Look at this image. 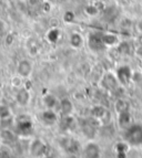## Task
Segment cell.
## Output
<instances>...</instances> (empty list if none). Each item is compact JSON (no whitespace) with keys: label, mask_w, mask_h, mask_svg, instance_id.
<instances>
[{"label":"cell","mask_w":142,"mask_h":158,"mask_svg":"<svg viewBox=\"0 0 142 158\" xmlns=\"http://www.w3.org/2000/svg\"><path fill=\"white\" fill-rule=\"evenodd\" d=\"M117 50L120 54L123 56H129V54H133L134 47L129 42V41H120L119 44L117 45Z\"/></svg>","instance_id":"5bb4252c"},{"label":"cell","mask_w":142,"mask_h":158,"mask_svg":"<svg viewBox=\"0 0 142 158\" xmlns=\"http://www.w3.org/2000/svg\"><path fill=\"white\" fill-rule=\"evenodd\" d=\"M102 40L103 43H104L105 48H112L117 47L120 42V39H119L118 35L110 32H107V33H102Z\"/></svg>","instance_id":"8fae6325"},{"label":"cell","mask_w":142,"mask_h":158,"mask_svg":"<svg viewBox=\"0 0 142 158\" xmlns=\"http://www.w3.org/2000/svg\"><path fill=\"white\" fill-rule=\"evenodd\" d=\"M137 31L140 34H142V19H140L139 21L137 22Z\"/></svg>","instance_id":"83f0119b"},{"label":"cell","mask_w":142,"mask_h":158,"mask_svg":"<svg viewBox=\"0 0 142 158\" xmlns=\"http://www.w3.org/2000/svg\"><path fill=\"white\" fill-rule=\"evenodd\" d=\"M138 41L140 42V44H142V34H140L139 38H138Z\"/></svg>","instance_id":"f546056e"},{"label":"cell","mask_w":142,"mask_h":158,"mask_svg":"<svg viewBox=\"0 0 142 158\" xmlns=\"http://www.w3.org/2000/svg\"><path fill=\"white\" fill-rule=\"evenodd\" d=\"M11 117V110L7 105H0V119Z\"/></svg>","instance_id":"603a6c76"},{"label":"cell","mask_w":142,"mask_h":158,"mask_svg":"<svg viewBox=\"0 0 142 158\" xmlns=\"http://www.w3.org/2000/svg\"><path fill=\"white\" fill-rule=\"evenodd\" d=\"M16 101L20 106H27L30 102V92L28 89L20 87L16 94Z\"/></svg>","instance_id":"ba28073f"},{"label":"cell","mask_w":142,"mask_h":158,"mask_svg":"<svg viewBox=\"0 0 142 158\" xmlns=\"http://www.w3.org/2000/svg\"><path fill=\"white\" fill-rule=\"evenodd\" d=\"M88 48L92 52H101L105 49L101 32H92L88 37Z\"/></svg>","instance_id":"7a4b0ae2"},{"label":"cell","mask_w":142,"mask_h":158,"mask_svg":"<svg viewBox=\"0 0 142 158\" xmlns=\"http://www.w3.org/2000/svg\"><path fill=\"white\" fill-rule=\"evenodd\" d=\"M11 84H12V86H15V87H20L21 85H22V77H19V75L12 77V80H11Z\"/></svg>","instance_id":"d4e9b609"},{"label":"cell","mask_w":142,"mask_h":158,"mask_svg":"<svg viewBox=\"0 0 142 158\" xmlns=\"http://www.w3.org/2000/svg\"><path fill=\"white\" fill-rule=\"evenodd\" d=\"M74 20V13L71 12V11H67L64 13V16H63V21L66 22V23H71V22H73Z\"/></svg>","instance_id":"cb8c5ba5"},{"label":"cell","mask_w":142,"mask_h":158,"mask_svg":"<svg viewBox=\"0 0 142 158\" xmlns=\"http://www.w3.org/2000/svg\"><path fill=\"white\" fill-rule=\"evenodd\" d=\"M119 81L117 79L116 74L111 73V72H108L103 75L102 80H101V85L104 90L107 91H116L119 87Z\"/></svg>","instance_id":"277c9868"},{"label":"cell","mask_w":142,"mask_h":158,"mask_svg":"<svg viewBox=\"0 0 142 158\" xmlns=\"http://www.w3.org/2000/svg\"><path fill=\"white\" fill-rule=\"evenodd\" d=\"M43 104H45V106L47 108L53 110L57 106V104H58V101H57L55 96H53L52 94H47L43 96Z\"/></svg>","instance_id":"ac0fdd59"},{"label":"cell","mask_w":142,"mask_h":158,"mask_svg":"<svg viewBox=\"0 0 142 158\" xmlns=\"http://www.w3.org/2000/svg\"><path fill=\"white\" fill-rule=\"evenodd\" d=\"M69 43L73 49H80L83 47L84 39L79 32H72L69 37Z\"/></svg>","instance_id":"7c38bea8"},{"label":"cell","mask_w":142,"mask_h":158,"mask_svg":"<svg viewBox=\"0 0 142 158\" xmlns=\"http://www.w3.org/2000/svg\"><path fill=\"white\" fill-rule=\"evenodd\" d=\"M30 152L34 157L43 156L47 152V145L41 139H34L30 145Z\"/></svg>","instance_id":"52a82bcc"},{"label":"cell","mask_w":142,"mask_h":158,"mask_svg":"<svg viewBox=\"0 0 142 158\" xmlns=\"http://www.w3.org/2000/svg\"><path fill=\"white\" fill-rule=\"evenodd\" d=\"M132 124V117L130 111H124L118 114V125L121 128L126 129Z\"/></svg>","instance_id":"30bf717a"},{"label":"cell","mask_w":142,"mask_h":158,"mask_svg":"<svg viewBox=\"0 0 142 158\" xmlns=\"http://www.w3.org/2000/svg\"><path fill=\"white\" fill-rule=\"evenodd\" d=\"M6 28H7V24L3 21L2 19H0V34H2L6 31Z\"/></svg>","instance_id":"4316f807"},{"label":"cell","mask_w":142,"mask_h":158,"mask_svg":"<svg viewBox=\"0 0 142 158\" xmlns=\"http://www.w3.org/2000/svg\"><path fill=\"white\" fill-rule=\"evenodd\" d=\"M117 158H126V153H117Z\"/></svg>","instance_id":"f1b7e54d"},{"label":"cell","mask_w":142,"mask_h":158,"mask_svg":"<svg viewBox=\"0 0 142 158\" xmlns=\"http://www.w3.org/2000/svg\"><path fill=\"white\" fill-rule=\"evenodd\" d=\"M59 105H60V112L63 116L71 115V113L73 111V104L69 98H62L59 103Z\"/></svg>","instance_id":"9a60e30c"},{"label":"cell","mask_w":142,"mask_h":158,"mask_svg":"<svg viewBox=\"0 0 142 158\" xmlns=\"http://www.w3.org/2000/svg\"><path fill=\"white\" fill-rule=\"evenodd\" d=\"M17 73L22 79L29 77L30 74L32 73V63L29 60H27V59L20 60L18 65H17Z\"/></svg>","instance_id":"5b68a950"},{"label":"cell","mask_w":142,"mask_h":158,"mask_svg":"<svg viewBox=\"0 0 142 158\" xmlns=\"http://www.w3.org/2000/svg\"><path fill=\"white\" fill-rule=\"evenodd\" d=\"M116 77H117V79H118L120 84L126 85L132 81L133 71H132V69L130 68L129 65H121L117 69Z\"/></svg>","instance_id":"3957f363"},{"label":"cell","mask_w":142,"mask_h":158,"mask_svg":"<svg viewBox=\"0 0 142 158\" xmlns=\"http://www.w3.org/2000/svg\"><path fill=\"white\" fill-rule=\"evenodd\" d=\"M60 38V30L57 28H52L50 31L47 33V39L50 41L51 43H55Z\"/></svg>","instance_id":"ffe728a7"},{"label":"cell","mask_w":142,"mask_h":158,"mask_svg":"<svg viewBox=\"0 0 142 158\" xmlns=\"http://www.w3.org/2000/svg\"><path fill=\"white\" fill-rule=\"evenodd\" d=\"M116 153H126L129 150V144L126 142H119L114 145Z\"/></svg>","instance_id":"7402d4cb"},{"label":"cell","mask_w":142,"mask_h":158,"mask_svg":"<svg viewBox=\"0 0 142 158\" xmlns=\"http://www.w3.org/2000/svg\"><path fill=\"white\" fill-rule=\"evenodd\" d=\"M108 110L102 105H95L91 108V116L95 117V118L99 119V121H102L104 118V116L108 113Z\"/></svg>","instance_id":"2e32d148"},{"label":"cell","mask_w":142,"mask_h":158,"mask_svg":"<svg viewBox=\"0 0 142 158\" xmlns=\"http://www.w3.org/2000/svg\"><path fill=\"white\" fill-rule=\"evenodd\" d=\"M133 54L137 56L138 59L142 60V44H138L137 47H134Z\"/></svg>","instance_id":"484cf974"},{"label":"cell","mask_w":142,"mask_h":158,"mask_svg":"<svg viewBox=\"0 0 142 158\" xmlns=\"http://www.w3.org/2000/svg\"><path fill=\"white\" fill-rule=\"evenodd\" d=\"M84 158H100L101 157V148L97 143L90 142L88 143L83 149Z\"/></svg>","instance_id":"8992f818"},{"label":"cell","mask_w":142,"mask_h":158,"mask_svg":"<svg viewBox=\"0 0 142 158\" xmlns=\"http://www.w3.org/2000/svg\"><path fill=\"white\" fill-rule=\"evenodd\" d=\"M118 16H119V11L114 6H110V7L104 8L102 13L103 20L107 22H114L116 19L118 18Z\"/></svg>","instance_id":"9c48e42d"},{"label":"cell","mask_w":142,"mask_h":158,"mask_svg":"<svg viewBox=\"0 0 142 158\" xmlns=\"http://www.w3.org/2000/svg\"><path fill=\"white\" fill-rule=\"evenodd\" d=\"M1 98H2V90L0 89V100H1Z\"/></svg>","instance_id":"4dcf8cb0"},{"label":"cell","mask_w":142,"mask_h":158,"mask_svg":"<svg viewBox=\"0 0 142 158\" xmlns=\"http://www.w3.org/2000/svg\"><path fill=\"white\" fill-rule=\"evenodd\" d=\"M18 128L22 133H29L32 129V123L29 119H22L18 123Z\"/></svg>","instance_id":"d6986e66"},{"label":"cell","mask_w":142,"mask_h":158,"mask_svg":"<svg viewBox=\"0 0 142 158\" xmlns=\"http://www.w3.org/2000/svg\"><path fill=\"white\" fill-rule=\"evenodd\" d=\"M73 117L71 115H64L61 119V127L63 129H69L71 127V125L73 124Z\"/></svg>","instance_id":"44dd1931"},{"label":"cell","mask_w":142,"mask_h":158,"mask_svg":"<svg viewBox=\"0 0 142 158\" xmlns=\"http://www.w3.org/2000/svg\"><path fill=\"white\" fill-rule=\"evenodd\" d=\"M129 108H130L129 103H128V101L123 100V98H119L114 103V110H116L117 114L124 111H129Z\"/></svg>","instance_id":"e0dca14e"},{"label":"cell","mask_w":142,"mask_h":158,"mask_svg":"<svg viewBox=\"0 0 142 158\" xmlns=\"http://www.w3.org/2000/svg\"><path fill=\"white\" fill-rule=\"evenodd\" d=\"M41 118H42V121H43V123H46L47 125H52L53 123L57 122L58 116H57V114H55V112L53 111V110L47 108L46 111L42 112Z\"/></svg>","instance_id":"4fadbf2b"},{"label":"cell","mask_w":142,"mask_h":158,"mask_svg":"<svg viewBox=\"0 0 142 158\" xmlns=\"http://www.w3.org/2000/svg\"><path fill=\"white\" fill-rule=\"evenodd\" d=\"M123 138L131 146H142V124L132 123L124 129Z\"/></svg>","instance_id":"6da1fadb"}]
</instances>
